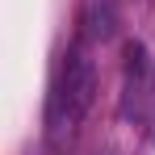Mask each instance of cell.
I'll use <instances>...</instances> for the list:
<instances>
[{
	"mask_svg": "<svg viewBox=\"0 0 155 155\" xmlns=\"http://www.w3.org/2000/svg\"><path fill=\"white\" fill-rule=\"evenodd\" d=\"M147 71H151V63H147V46H143V42H130V46H126V76L134 80V84H143Z\"/></svg>",
	"mask_w": 155,
	"mask_h": 155,
	"instance_id": "2",
	"label": "cell"
},
{
	"mask_svg": "<svg viewBox=\"0 0 155 155\" xmlns=\"http://www.w3.org/2000/svg\"><path fill=\"white\" fill-rule=\"evenodd\" d=\"M92 101H97V67L76 46L63 59L59 84H54L51 105H46V130H51V138H63L71 126H80V117L92 109Z\"/></svg>",
	"mask_w": 155,
	"mask_h": 155,
	"instance_id": "1",
	"label": "cell"
},
{
	"mask_svg": "<svg viewBox=\"0 0 155 155\" xmlns=\"http://www.w3.org/2000/svg\"><path fill=\"white\" fill-rule=\"evenodd\" d=\"M88 34L92 38H113V4H97L92 8V17H88Z\"/></svg>",
	"mask_w": 155,
	"mask_h": 155,
	"instance_id": "3",
	"label": "cell"
}]
</instances>
